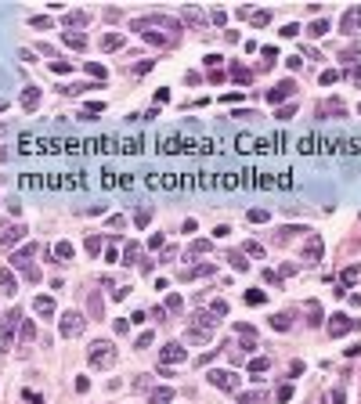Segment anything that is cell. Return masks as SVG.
<instances>
[{"instance_id":"6da1fadb","label":"cell","mask_w":361,"mask_h":404,"mask_svg":"<svg viewBox=\"0 0 361 404\" xmlns=\"http://www.w3.org/2000/svg\"><path fill=\"white\" fill-rule=\"evenodd\" d=\"M87 361H91V368H112V365H116V347H112L108 339H98V343L91 347Z\"/></svg>"},{"instance_id":"7a4b0ae2","label":"cell","mask_w":361,"mask_h":404,"mask_svg":"<svg viewBox=\"0 0 361 404\" xmlns=\"http://www.w3.org/2000/svg\"><path fill=\"white\" fill-rule=\"evenodd\" d=\"M58 332H62L65 339L84 336V332H87V321H84V314H79V310H65V314H62V321H58Z\"/></svg>"},{"instance_id":"3957f363","label":"cell","mask_w":361,"mask_h":404,"mask_svg":"<svg viewBox=\"0 0 361 404\" xmlns=\"http://www.w3.org/2000/svg\"><path fill=\"white\" fill-rule=\"evenodd\" d=\"M18 321H22V314H18V310H8L4 325H0V350H4V354L15 347V329H18Z\"/></svg>"},{"instance_id":"277c9868","label":"cell","mask_w":361,"mask_h":404,"mask_svg":"<svg viewBox=\"0 0 361 404\" xmlns=\"http://www.w3.org/2000/svg\"><path fill=\"white\" fill-rule=\"evenodd\" d=\"M357 325H361V321H354V318H347V314H332V318H329V329H325V332H329L332 339H340V336L354 332Z\"/></svg>"},{"instance_id":"5b68a950","label":"cell","mask_w":361,"mask_h":404,"mask_svg":"<svg viewBox=\"0 0 361 404\" xmlns=\"http://www.w3.org/2000/svg\"><path fill=\"white\" fill-rule=\"evenodd\" d=\"M159 361H163V365L170 368V365H181V361H188V350H184V343H166L163 350H159Z\"/></svg>"},{"instance_id":"8992f818","label":"cell","mask_w":361,"mask_h":404,"mask_svg":"<svg viewBox=\"0 0 361 404\" xmlns=\"http://www.w3.org/2000/svg\"><path fill=\"white\" fill-rule=\"evenodd\" d=\"M329 116L343 119V116H347V105H343L340 98H329V101H322V105H318V119H329Z\"/></svg>"},{"instance_id":"52a82bcc","label":"cell","mask_w":361,"mask_h":404,"mask_svg":"<svg viewBox=\"0 0 361 404\" xmlns=\"http://www.w3.org/2000/svg\"><path fill=\"white\" fill-rule=\"evenodd\" d=\"M22 238H25V227H22V224H11V227H4V231H0V249H11V246H18Z\"/></svg>"},{"instance_id":"ba28073f","label":"cell","mask_w":361,"mask_h":404,"mask_svg":"<svg viewBox=\"0 0 361 404\" xmlns=\"http://www.w3.org/2000/svg\"><path fill=\"white\" fill-rule=\"evenodd\" d=\"M300 256H303L307 264H314L318 256H322V235H314V231H311L307 242H303V253H300Z\"/></svg>"},{"instance_id":"9c48e42d","label":"cell","mask_w":361,"mask_h":404,"mask_svg":"<svg viewBox=\"0 0 361 404\" xmlns=\"http://www.w3.org/2000/svg\"><path fill=\"white\" fill-rule=\"evenodd\" d=\"M210 383H213L217 390H228V393L238 390V376H235V372H210Z\"/></svg>"},{"instance_id":"30bf717a","label":"cell","mask_w":361,"mask_h":404,"mask_svg":"<svg viewBox=\"0 0 361 404\" xmlns=\"http://www.w3.org/2000/svg\"><path fill=\"white\" fill-rule=\"evenodd\" d=\"M33 260H36V242H29V246H22V249H18V253L11 256V267H18V271H22V267H29Z\"/></svg>"},{"instance_id":"8fae6325","label":"cell","mask_w":361,"mask_h":404,"mask_svg":"<svg viewBox=\"0 0 361 404\" xmlns=\"http://www.w3.org/2000/svg\"><path fill=\"white\" fill-rule=\"evenodd\" d=\"M293 91H296V87H293V79H286V83H278L274 91H267V101H271V105H278V101L293 98Z\"/></svg>"},{"instance_id":"7c38bea8","label":"cell","mask_w":361,"mask_h":404,"mask_svg":"<svg viewBox=\"0 0 361 404\" xmlns=\"http://www.w3.org/2000/svg\"><path fill=\"white\" fill-rule=\"evenodd\" d=\"M87 22H91V11H65V18H62L65 29H79V25H87Z\"/></svg>"},{"instance_id":"4fadbf2b","label":"cell","mask_w":361,"mask_h":404,"mask_svg":"<svg viewBox=\"0 0 361 404\" xmlns=\"http://www.w3.org/2000/svg\"><path fill=\"white\" fill-rule=\"evenodd\" d=\"M33 310H36L40 318H54V300H51V296H36V300H33Z\"/></svg>"},{"instance_id":"5bb4252c","label":"cell","mask_w":361,"mask_h":404,"mask_svg":"<svg viewBox=\"0 0 361 404\" xmlns=\"http://www.w3.org/2000/svg\"><path fill=\"white\" fill-rule=\"evenodd\" d=\"M145 25H166L170 33H181V22L177 18H166V15H152V18H145Z\"/></svg>"},{"instance_id":"9a60e30c","label":"cell","mask_w":361,"mask_h":404,"mask_svg":"<svg viewBox=\"0 0 361 404\" xmlns=\"http://www.w3.org/2000/svg\"><path fill=\"white\" fill-rule=\"evenodd\" d=\"M87 310H91L94 321H101V314H105V300H101L98 293H91V296H87Z\"/></svg>"},{"instance_id":"2e32d148","label":"cell","mask_w":361,"mask_h":404,"mask_svg":"<svg viewBox=\"0 0 361 404\" xmlns=\"http://www.w3.org/2000/svg\"><path fill=\"white\" fill-rule=\"evenodd\" d=\"M0 289H4L8 296H15V289H18V278H15V274H11L8 267H4V271H0Z\"/></svg>"},{"instance_id":"e0dca14e","label":"cell","mask_w":361,"mask_h":404,"mask_svg":"<svg viewBox=\"0 0 361 404\" xmlns=\"http://www.w3.org/2000/svg\"><path fill=\"white\" fill-rule=\"evenodd\" d=\"M36 105H40V87H25V94H22V108L33 112Z\"/></svg>"},{"instance_id":"ac0fdd59","label":"cell","mask_w":361,"mask_h":404,"mask_svg":"<svg viewBox=\"0 0 361 404\" xmlns=\"http://www.w3.org/2000/svg\"><path fill=\"white\" fill-rule=\"evenodd\" d=\"M148 400H152V404H170V400H174V390H170V386H155Z\"/></svg>"},{"instance_id":"d6986e66","label":"cell","mask_w":361,"mask_h":404,"mask_svg":"<svg viewBox=\"0 0 361 404\" xmlns=\"http://www.w3.org/2000/svg\"><path fill=\"white\" fill-rule=\"evenodd\" d=\"M343 29H347V33L361 29V8H354V11H347V15H343Z\"/></svg>"},{"instance_id":"ffe728a7","label":"cell","mask_w":361,"mask_h":404,"mask_svg":"<svg viewBox=\"0 0 361 404\" xmlns=\"http://www.w3.org/2000/svg\"><path fill=\"white\" fill-rule=\"evenodd\" d=\"M62 40H65L69 47H76V51H84V47H87V36H84V33H62Z\"/></svg>"},{"instance_id":"44dd1931","label":"cell","mask_w":361,"mask_h":404,"mask_svg":"<svg viewBox=\"0 0 361 404\" xmlns=\"http://www.w3.org/2000/svg\"><path fill=\"white\" fill-rule=\"evenodd\" d=\"M289 325H293V314H274L271 318V329L274 332H289Z\"/></svg>"},{"instance_id":"7402d4cb","label":"cell","mask_w":361,"mask_h":404,"mask_svg":"<svg viewBox=\"0 0 361 404\" xmlns=\"http://www.w3.org/2000/svg\"><path fill=\"white\" fill-rule=\"evenodd\" d=\"M267 393L264 390H249V393H238V404H264Z\"/></svg>"},{"instance_id":"603a6c76","label":"cell","mask_w":361,"mask_h":404,"mask_svg":"<svg viewBox=\"0 0 361 404\" xmlns=\"http://www.w3.org/2000/svg\"><path fill=\"white\" fill-rule=\"evenodd\" d=\"M116 47H123V36H119V33L101 36V51H116Z\"/></svg>"},{"instance_id":"cb8c5ba5","label":"cell","mask_w":361,"mask_h":404,"mask_svg":"<svg viewBox=\"0 0 361 404\" xmlns=\"http://www.w3.org/2000/svg\"><path fill=\"white\" fill-rule=\"evenodd\" d=\"M231 79H235V83H249L253 72H249L246 65H231Z\"/></svg>"},{"instance_id":"d4e9b609","label":"cell","mask_w":361,"mask_h":404,"mask_svg":"<svg viewBox=\"0 0 361 404\" xmlns=\"http://www.w3.org/2000/svg\"><path fill=\"white\" fill-rule=\"evenodd\" d=\"M228 264H231V267H235L238 274H242V271H249V264H246V256H242V253H235V249L228 253Z\"/></svg>"},{"instance_id":"484cf974","label":"cell","mask_w":361,"mask_h":404,"mask_svg":"<svg viewBox=\"0 0 361 404\" xmlns=\"http://www.w3.org/2000/svg\"><path fill=\"white\" fill-rule=\"evenodd\" d=\"M267 368H271V357H253V361H249V372H253V376H264Z\"/></svg>"},{"instance_id":"4316f807","label":"cell","mask_w":361,"mask_h":404,"mask_svg":"<svg viewBox=\"0 0 361 404\" xmlns=\"http://www.w3.org/2000/svg\"><path fill=\"white\" fill-rule=\"evenodd\" d=\"M54 260H72V246H69V242H54Z\"/></svg>"},{"instance_id":"83f0119b","label":"cell","mask_w":361,"mask_h":404,"mask_svg":"<svg viewBox=\"0 0 361 404\" xmlns=\"http://www.w3.org/2000/svg\"><path fill=\"white\" fill-rule=\"evenodd\" d=\"M210 336H213V332H203V329H191V332H184V343H210Z\"/></svg>"},{"instance_id":"f1b7e54d","label":"cell","mask_w":361,"mask_h":404,"mask_svg":"<svg viewBox=\"0 0 361 404\" xmlns=\"http://www.w3.org/2000/svg\"><path fill=\"white\" fill-rule=\"evenodd\" d=\"M123 264H127V267L137 264V242H127V246H123Z\"/></svg>"},{"instance_id":"f546056e","label":"cell","mask_w":361,"mask_h":404,"mask_svg":"<svg viewBox=\"0 0 361 404\" xmlns=\"http://www.w3.org/2000/svg\"><path fill=\"white\" fill-rule=\"evenodd\" d=\"M246 303H249V307H260V303H267V293H260V289H249V293H246Z\"/></svg>"},{"instance_id":"4dcf8cb0","label":"cell","mask_w":361,"mask_h":404,"mask_svg":"<svg viewBox=\"0 0 361 404\" xmlns=\"http://www.w3.org/2000/svg\"><path fill=\"white\" fill-rule=\"evenodd\" d=\"M329 33V18H314L311 22V36H325Z\"/></svg>"},{"instance_id":"1f68e13d","label":"cell","mask_w":361,"mask_h":404,"mask_svg":"<svg viewBox=\"0 0 361 404\" xmlns=\"http://www.w3.org/2000/svg\"><path fill=\"white\" fill-rule=\"evenodd\" d=\"M84 246H87V253H91V256H98V253H101V235H87Z\"/></svg>"},{"instance_id":"d6a6232c","label":"cell","mask_w":361,"mask_h":404,"mask_svg":"<svg viewBox=\"0 0 361 404\" xmlns=\"http://www.w3.org/2000/svg\"><path fill=\"white\" fill-rule=\"evenodd\" d=\"M195 253H213V242L210 238H199V242H191V256Z\"/></svg>"},{"instance_id":"836d02e7","label":"cell","mask_w":361,"mask_h":404,"mask_svg":"<svg viewBox=\"0 0 361 404\" xmlns=\"http://www.w3.org/2000/svg\"><path fill=\"white\" fill-rule=\"evenodd\" d=\"M36 339V329H33V321H22V347H29Z\"/></svg>"},{"instance_id":"e575fe53","label":"cell","mask_w":361,"mask_h":404,"mask_svg":"<svg viewBox=\"0 0 361 404\" xmlns=\"http://www.w3.org/2000/svg\"><path fill=\"white\" fill-rule=\"evenodd\" d=\"M29 25H33V29H51V18H47V15H33Z\"/></svg>"},{"instance_id":"d590c367","label":"cell","mask_w":361,"mask_h":404,"mask_svg":"<svg viewBox=\"0 0 361 404\" xmlns=\"http://www.w3.org/2000/svg\"><path fill=\"white\" fill-rule=\"evenodd\" d=\"M87 76H94V79H105L108 72H105V65H94V62H87Z\"/></svg>"},{"instance_id":"8d00e7d4","label":"cell","mask_w":361,"mask_h":404,"mask_svg":"<svg viewBox=\"0 0 361 404\" xmlns=\"http://www.w3.org/2000/svg\"><path fill=\"white\" fill-rule=\"evenodd\" d=\"M210 314H213V318H224V314H228V303H224V300H213V303H210Z\"/></svg>"},{"instance_id":"74e56055","label":"cell","mask_w":361,"mask_h":404,"mask_svg":"<svg viewBox=\"0 0 361 404\" xmlns=\"http://www.w3.org/2000/svg\"><path fill=\"white\" fill-rule=\"evenodd\" d=\"M242 249H246L249 256H264V253H267V249L260 246V242H246V246H242Z\"/></svg>"},{"instance_id":"f35d334b","label":"cell","mask_w":361,"mask_h":404,"mask_svg":"<svg viewBox=\"0 0 361 404\" xmlns=\"http://www.w3.org/2000/svg\"><path fill=\"white\" fill-rule=\"evenodd\" d=\"M249 18H253V25H267L271 22V11H253Z\"/></svg>"},{"instance_id":"ab89813d","label":"cell","mask_w":361,"mask_h":404,"mask_svg":"<svg viewBox=\"0 0 361 404\" xmlns=\"http://www.w3.org/2000/svg\"><path fill=\"white\" fill-rule=\"evenodd\" d=\"M274 58H278V51H274V47H264V62H260V65H264V69H271V65H274Z\"/></svg>"},{"instance_id":"60d3db41","label":"cell","mask_w":361,"mask_h":404,"mask_svg":"<svg viewBox=\"0 0 361 404\" xmlns=\"http://www.w3.org/2000/svg\"><path fill=\"white\" fill-rule=\"evenodd\" d=\"M148 220H152V210H148V206H145V210H137V217H134V224H137V227H145Z\"/></svg>"},{"instance_id":"b9f144b4","label":"cell","mask_w":361,"mask_h":404,"mask_svg":"<svg viewBox=\"0 0 361 404\" xmlns=\"http://www.w3.org/2000/svg\"><path fill=\"white\" fill-rule=\"evenodd\" d=\"M249 220L253 224H264V220H271V213L267 210H249Z\"/></svg>"},{"instance_id":"7bdbcfd3","label":"cell","mask_w":361,"mask_h":404,"mask_svg":"<svg viewBox=\"0 0 361 404\" xmlns=\"http://www.w3.org/2000/svg\"><path fill=\"white\" fill-rule=\"evenodd\" d=\"M181 307H184V300H181V296L174 293V296L166 300V310H174V314H181Z\"/></svg>"},{"instance_id":"ee69618b","label":"cell","mask_w":361,"mask_h":404,"mask_svg":"<svg viewBox=\"0 0 361 404\" xmlns=\"http://www.w3.org/2000/svg\"><path fill=\"white\" fill-rule=\"evenodd\" d=\"M152 339H155L152 332H141V336L134 339V347H137V350H145V347H152Z\"/></svg>"},{"instance_id":"f6af8a7d","label":"cell","mask_w":361,"mask_h":404,"mask_svg":"<svg viewBox=\"0 0 361 404\" xmlns=\"http://www.w3.org/2000/svg\"><path fill=\"white\" fill-rule=\"evenodd\" d=\"M112 329H116V336H127V332H130V321H127V318H119Z\"/></svg>"},{"instance_id":"bcb514c9","label":"cell","mask_w":361,"mask_h":404,"mask_svg":"<svg viewBox=\"0 0 361 404\" xmlns=\"http://www.w3.org/2000/svg\"><path fill=\"white\" fill-rule=\"evenodd\" d=\"M22 274H25V278L33 281V285H36V281H40V267H33V264H29V267H22Z\"/></svg>"},{"instance_id":"7dc6e473","label":"cell","mask_w":361,"mask_h":404,"mask_svg":"<svg viewBox=\"0 0 361 404\" xmlns=\"http://www.w3.org/2000/svg\"><path fill=\"white\" fill-rule=\"evenodd\" d=\"M336 79H340L336 69H322V83H336Z\"/></svg>"},{"instance_id":"c3c4849f","label":"cell","mask_w":361,"mask_h":404,"mask_svg":"<svg viewBox=\"0 0 361 404\" xmlns=\"http://www.w3.org/2000/svg\"><path fill=\"white\" fill-rule=\"evenodd\" d=\"M51 69H54V72H58V76H62V72H65V76H69V72H72V65H69V62H51Z\"/></svg>"},{"instance_id":"681fc988","label":"cell","mask_w":361,"mask_h":404,"mask_svg":"<svg viewBox=\"0 0 361 404\" xmlns=\"http://www.w3.org/2000/svg\"><path fill=\"white\" fill-rule=\"evenodd\" d=\"M210 22H213V25H224L228 15H224V11H210Z\"/></svg>"},{"instance_id":"f907efd6","label":"cell","mask_w":361,"mask_h":404,"mask_svg":"<svg viewBox=\"0 0 361 404\" xmlns=\"http://www.w3.org/2000/svg\"><path fill=\"white\" fill-rule=\"evenodd\" d=\"M76 390H79V393H87V390H91V379H87V376H79V379H76Z\"/></svg>"},{"instance_id":"816d5d0a","label":"cell","mask_w":361,"mask_h":404,"mask_svg":"<svg viewBox=\"0 0 361 404\" xmlns=\"http://www.w3.org/2000/svg\"><path fill=\"white\" fill-rule=\"evenodd\" d=\"M296 112V105H282V108H278V119H289Z\"/></svg>"},{"instance_id":"f5cc1de1","label":"cell","mask_w":361,"mask_h":404,"mask_svg":"<svg viewBox=\"0 0 361 404\" xmlns=\"http://www.w3.org/2000/svg\"><path fill=\"white\" fill-rule=\"evenodd\" d=\"M163 246V235H148V249H159Z\"/></svg>"},{"instance_id":"db71d44e","label":"cell","mask_w":361,"mask_h":404,"mask_svg":"<svg viewBox=\"0 0 361 404\" xmlns=\"http://www.w3.org/2000/svg\"><path fill=\"white\" fill-rule=\"evenodd\" d=\"M166 318V307H152V321H163Z\"/></svg>"},{"instance_id":"11a10c76","label":"cell","mask_w":361,"mask_h":404,"mask_svg":"<svg viewBox=\"0 0 361 404\" xmlns=\"http://www.w3.org/2000/svg\"><path fill=\"white\" fill-rule=\"evenodd\" d=\"M300 372H303V361H293V365H289V376H293V379H296V376H300Z\"/></svg>"},{"instance_id":"9f6ffc18","label":"cell","mask_w":361,"mask_h":404,"mask_svg":"<svg viewBox=\"0 0 361 404\" xmlns=\"http://www.w3.org/2000/svg\"><path fill=\"white\" fill-rule=\"evenodd\" d=\"M274 397H278V400H289V397H293V386H282V390H278Z\"/></svg>"},{"instance_id":"6f0895ef","label":"cell","mask_w":361,"mask_h":404,"mask_svg":"<svg viewBox=\"0 0 361 404\" xmlns=\"http://www.w3.org/2000/svg\"><path fill=\"white\" fill-rule=\"evenodd\" d=\"M293 271H296V264H282V271H278V278H289Z\"/></svg>"},{"instance_id":"680465c9","label":"cell","mask_w":361,"mask_h":404,"mask_svg":"<svg viewBox=\"0 0 361 404\" xmlns=\"http://www.w3.org/2000/svg\"><path fill=\"white\" fill-rule=\"evenodd\" d=\"M296 33H300V25H296V22H289V25L282 29V36H296Z\"/></svg>"},{"instance_id":"91938a15","label":"cell","mask_w":361,"mask_h":404,"mask_svg":"<svg viewBox=\"0 0 361 404\" xmlns=\"http://www.w3.org/2000/svg\"><path fill=\"white\" fill-rule=\"evenodd\" d=\"M343 354H347V357H361V343H354V347H347Z\"/></svg>"},{"instance_id":"94428289","label":"cell","mask_w":361,"mask_h":404,"mask_svg":"<svg viewBox=\"0 0 361 404\" xmlns=\"http://www.w3.org/2000/svg\"><path fill=\"white\" fill-rule=\"evenodd\" d=\"M332 404H347V397H343V390H332Z\"/></svg>"},{"instance_id":"6125c7cd","label":"cell","mask_w":361,"mask_h":404,"mask_svg":"<svg viewBox=\"0 0 361 404\" xmlns=\"http://www.w3.org/2000/svg\"><path fill=\"white\" fill-rule=\"evenodd\" d=\"M347 76H350V79H357V83H361V65H354V69H350Z\"/></svg>"},{"instance_id":"be15d7a7","label":"cell","mask_w":361,"mask_h":404,"mask_svg":"<svg viewBox=\"0 0 361 404\" xmlns=\"http://www.w3.org/2000/svg\"><path fill=\"white\" fill-rule=\"evenodd\" d=\"M357 116H361V105H357Z\"/></svg>"}]
</instances>
